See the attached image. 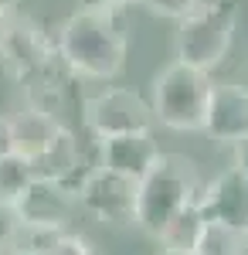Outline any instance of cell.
<instances>
[{
	"label": "cell",
	"instance_id": "7402d4cb",
	"mask_svg": "<svg viewBox=\"0 0 248 255\" xmlns=\"http://www.w3.org/2000/svg\"><path fill=\"white\" fill-rule=\"evenodd\" d=\"M235 170H238V174L248 180V139L235 146Z\"/></svg>",
	"mask_w": 248,
	"mask_h": 255
},
{
	"label": "cell",
	"instance_id": "4fadbf2b",
	"mask_svg": "<svg viewBox=\"0 0 248 255\" xmlns=\"http://www.w3.org/2000/svg\"><path fill=\"white\" fill-rule=\"evenodd\" d=\"M65 123L44 116V113H34V109H24L17 116H10V139H14V153L24 160H34L55 143V136L61 133Z\"/></svg>",
	"mask_w": 248,
	"mask_h": 255
},
{
	"label": "cell",
	"instance_id": "9a60e30c",
	"mask_svg": "<svg viewBox=\"0 0 248 255\" xmlns=\"http://www.w3.org/2000/svg\"><path fill=\"white\" fill-rule=\"evenodd\" d=\"M34 180H38V177H34L31 160L17 157V153H7V157L0 160V201L17 204L20 197L27 194V187H31Z\"/></svg>",
	"mask_w": 248,
	"mask_h": 255
},
{
	"label": "cell",
	"instance_id": "7a4b0ae2",
	"mask_svg": "<svg viewBox=\"0 0 248 255\" xmlns=\"http://www.w3.org/2000/svg\"><path fill=\"white\" fill-rule=\"evenodd\" d=\"M204 194L201 170L184 153H163L153 163V170L139 180V201H136V228L160 238L180 211L194 208Z\"/></svg>",
	"mask_w": 248,
	"mask_h": 255
},
{
	"label": "cell",
	"instance_id": "5bb4252c",
	"mask_svg": "<svg viewBox=\"0 0 248 255\" xmlns=\"http://www.w3.org/2000/svg\"><path fill=\"white\" fill-rule=\"evenodd\" d=\"M208 232V218L201 215V208L194 204L187 211H180V215L173 218L170 225L160 232V252H177V255H194L197 252V245H201V238Z\"/></svg>",
	"mask_w": 248,
	"mask_h": 255
},
{
	"label": "cell",
	"instance_id": "d4e9b609",
	"mask_svg": "<svg viewBox=\"0 0 248 255\" xmlns=\"http://www.w3.org/2000/svg\"><path fill=\"white\" fill-rule=\"evenodd\" d=\"M242 82H245V89H248V65H245V79H242Z\"/></svg>",
	"mask_w": 248,
	"mask_h": 255
},
{
	"label": "cell",
	"instance_id": "9c48e42d",
	"mask_svg": "<svg viewBox=\"0 0 248 255\" xmlns=\"http://www.w3.org/2000/svg\"><path fill=\"white\" fill-rule=\"evenodd\" d=\"M197 208L208 218V225H225L248 238V180L235 167L221 170L214 180L204 184Z\"/></svg>",
	"mask_w": 248,
	"mask_h": 255
},
{
	"label": "cell",
	"instance_id": "d6986e66",
	"mask_svg": "<svg viewBox=\"0 0 248 255\" xmlns=\"http://www.w3.org/2000/svg\"><path fill=\"white\" fill-rule=\"evenodd\" d=\"M48 255H99V249H96V245H92V242H89L85 235H75V232H68V235L61 238V242H58V245H55V249H51Z\"/></svg>",
	"mask_w": 248,
	"mask_h": 255
},
{
	"label": "cell",
	"instance_id": "4316f807",
	"mask_svg": "<svg viewBox=\"0 0 248 255\" xmlns=\"http://www.w3.org/2000/svg\"><path fill=\"white\" fill-rule=\"evenodd\" d=\"M0 252H3V249H0Z\"/></svg>",
	"mask_w": 248,
	"mask_h": 255
},
{
	"label": "cell",
	"instance_id": "2e32d148",
	"mask_svg": "<svg viewBox=\"0 0 248 255\" xmlns=\"http://www.w3.org/2000/svg\"><path fill=\"white\" fill-rule=\"evenodd\" d=\"M194 255H248V238L225 228V225H208Z\"/></svg>",
	"mask_w": 248,
	"mask_h": 255
},
{
	"label": "cell",
	"instance_id": "484cf974",
	"mask_svg": "<svg viewBox=\"0 0 248 255\" xmlns=\"http://www.w3.org/2000/svg\"><path fill=\"white\" fill-rule=\"evenodd\" d=\"M160 255H177V252H160Z\"/></svg>",
	"mask_w": 248,
	"mask_h": 255
},
{
	"label": "cell",
	"instance_id": "52a82bcc",
	"mask_svg": "<svg viewBox=\"0 0 248 255\" xmlns=\"http://www.w3.org/2000/svg\"><path fill=\"white\" fill-rule=\"evenodd\" d=\"M136 201H139V184L106 167H99L78 191V208L89 218L102 225H116V228L136 225Z\"/></svg>",
	"mask_w": 248,
	"mask_h": 255
},
{
	"label": "cell",
	"instance_id": "6da1fadb",
	"mask_svg": "<svg viewBox=\"0 0 248 255\" xmlns=\"http://www.w3.org/2000/svg\"><path fill=\"white\" fill-rule=\"evenodd\" d=\"M58 58L75 79H116L129 55V24L123 10H82L58 27Z\"/></svg>",
	"mask_w": 248,
	"mask_h": 255
},
{
	"label": "cell",
	"instance_id": "44dd1931",
	"mask_svg": "<svg viewBox=\"0 0 248 255\" xmlns=\"http://www.w3.org/2000/svg\"><path fill=\"white\" fill-rule=\"evenodd\" d=\"M14 153V139H10V116H0V160Z\"/></svg>",
	"mask_w": 248,
	"mask_h": 255
},
{
	"label": "cell",
	"instance_id": "603a6c76",
	"mask_svg": "<svg viewBox=\"0 0 248 255\" xmlns=\"http://www.w3.org/2000/svg\"><path fill=\"white\" fill-rule=\"evenodd\" d=\"M17 14V0H0V20L14 17Z\"/></svg>",
	"mask_w": 248,
	"mask_h": 255
},
{
	"label": "cell",
	"instance_id": "cb8c5ba5",
	"mask_svg": "<svg viewBox=\"0 0 248 255\" xmlns=\"http://www.w3.org/2000/svg\"><path fill=\"white\" fill-rule=\"evenodd\" d=\"M0 255H34V252H27V249H20V245H10V249H3Z\"/></svg>",
	"mask_w": 248,
	"mask_h": 255
},
{
	"label": "cell",
	"instance_id": "7c38bea8",
	"mask_svg": "<svg viewBox=\"0 0 248 255\" xmlns=\"http://www.w3.org/2000/svg\"><path fill=\"white\" fill-rule=\"evenodd\" d=\"M72 79L75 75L65 68V61L55 58L48 68H41L38 75H31V79L20 85L24 89V99H27V109L44 113V116L61 123V113L68 109V99H72Z\"/></svg>",
	"mask_w": 248,
	"mask_h": 255
},
{
	"label": "cell",
	"instance_id": "8992f818",
	"mask_svg": "<svg viewBox=\"0 0 248 255\" xmlns=\"http://www.w3.org/2000/svg\"><path fill=\"white\" fill-rule=\"evenodd\" d=\"M58 58V41L51 31L31 14H14V17L0 20V65L7 68L10 79L20 85L38 75L41 68H48Z\"/></svg>",
	"mask_w": 248,
	"mask_h": 255
},
{
	"label": "cell",
	"instance_id": "277c9868",
	"mask_svg": "<svg viewBox=\"0 0 248 255\" xmlns=\"http://www.w3.org/2000/svg\"><path fill=\"white\" fill-rule=\"evenodd\" d=\"M238 20H242L238 0H201L184 20H177V34H173L177 61L211 75L228 58Z\"/></svg>",
	"mask_w": 248,
	"mask_h": 255
},
{
	"label": "cell",
	"instance_id": "ba28073f",
	"mask_svg": "<svg viewBox=\"0 0 248 255\" xmlns=\"http://www.w3.org/2000/svg\"><path fill=\"white\" fill-rule=\"evenodd\" d=\"M20 232H68V221L78 208V197L51 180H34L17 204Z\"/></svg>",
	"mask_w": 248,
	"mask_h": 255
},
{
	"label": "cell",
	"instance_id": "ac0fdd59",
	"mask_svg": "<svg viewBox=\"0 0 248 255\" xmlns=\"http://www.w3.org/2000/svg\"><path fill=\"white\" fill-rule=\"evenodd\" d=\"M20 238V215L14 204H7V201H0V249H10V245H17Z\"/></svg>",
	"mask_w": 248,
	"mask_h": 255
},
{
	"label": "cell",
	"instance_id": "e0dca14e",
	"mask_svg": "<svg viewBox=\"0 0 248 255\" xmlns=\"http://www.w3.org/2000/svg\"><path fill=\"white\" fill-rule=\"evenodd\" d=\"M143 3L150 7V14H156V17L184 20V17L194 10V7L201 3V0H143Z\"/></svg>",
	"mask_w": 248,
	"mask_h": 255
},
{
	"label": "cell",
	"instance_id": "ffe728a7",
	"mask_svg": "<svg viewBox=\"0 0 248 255\" xmlns=\"http://www.w3.org/2000/svg\"><path fill=\"white\" fill-rule=\"evenodd\" d=\"M82 10H126L136 0H78Z\"/></svg>",
	"mask_w": 248,
	"mask_h": 255
},
{
	"label": "cell",
	"instance_id": "30bf717a",
	"mask_svg": "<svg viewBox=\"0 0 248 255\" xmlns=\"http://www.w3.org/2000/svg\"><path fill=\"white\" fill-rule=\"evenodd\" d=\"M214 143L238 146L248 139V89L245 82H218L208 109V126H204Z\"/></svg>",
	"mask_w": 248,
	"mask_h": 255
},
{
	"label": "cell",
	"instance_id": "5b68a950",
	"mask_svg": "<svg viewBox=\"0 0 248 255\" xmlns=\"http://www.w3.org/2000/svg\"><path fill=\"white\" fill-rule=\"evenodd\" d=\"M82 126L96 139L133 136V133H153L150 99H143L136 89H102L82 102Z\"/></svg>",
	"mask_w": 248,
	"mask_h": 255
},
{
	"label": "cell",
	"instance_id": "3957f363",
	"mask_svg": "<svg viewBox=\"0 0 248 255\" xmlns=\"http://www.w3.org/2000/svg\"><path fill=\"white\" fill-rule=\"evenodd\" d=\"M214 82L208 72L170 61L150 82V106L160 126L173 133H204Z\"/></svg>",
	"mask_w": 248,
	"mask_h": 255
},
{
	"label": "cell",
	"instance_id": "8fae6325",
	"mask_svg": "<svg viewBox=\"0 0 248 255\" xmlns=\"http://www.w3.org/2000/svg\"><path fill=\"white\" fill-rule=\"evenodd\" d=\"M163 157L160 143L153 133H133V136H113L102 139V167L129 180H143L153 170V163Z\"/></svg>",
	"mask_w": 248,
	"mask_h": 255
}]
</instances>
